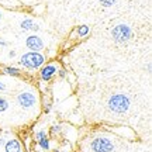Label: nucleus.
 Here are the masks:
<instances>
[{"label":"nucleus","instance_id":"nucleus-12","mask_svg":"<svg viewBox=\"0 0 152 152\" xmlns=\"http://www.w3.org/2000/svg\"><path fill=\"white\" fill-rule=\"evenodd\" d=\"M38 144H39V147L42 148L44 151H48L49 149V140L47 138V137H44V138H41V140H38Z\"/></svg>","mask_w":152,"mask_h":152},{"label":"nucleus","instance_id":"nucleus-13","mask_svg":"<svg viewBox=\"0 0 152 152\" xmlns=\"http://www.w3.org/2000/svg\"><path fill=\"white\" fill-rule=\"evenodd\" d=\"M9 109V102L4 97H0V113H4Z\"/></svg>","mask_w":152,"mask_h":152},{"label":"nucleus","instance_id":"nucleus-10","mask_svg":"<svg viewBox=\"0 0 152 152\" xmlns=\"http://www.w3.org/2000/svg\"><path fill=\"white\" fill-rule=\"evenodd\" d=\"M3 73L10 76H18L20 75V69L18 68H13V66H6V68H3Z\"/></svg>","mask_w":152,"mask_h":152},{"label":"nucleus","instance_id":"nucleus-2","mask_svg":"<svg viewBox=\"0 0 152 152\" xmlns=\"http://www.w3.org/2000/svg\"><path fill=\"white\" fill-rule=\"evenodd\" d=\"M131 100L125 94H113L111 97L109 99V109L115 114H123L125 113L127 110L130 109Z\"/></svg>","mask_w":152,"mask_h":152},{"label":"nucleus","instance_id":"nucleus-1","mask_svg":"<svg viewBox=\"0 0 152 152\" xmlns=\"http://www.w3.org/2000/svg\"><path fill=\"white\" fill-rule=\"evenodd\" d=\"M45 62V56L41 52H34V51H30V52H26L20 56V64L21 66H24L26 69H30V71H35L38 68H41Z\"/></svg>","mask_w":152,"mask_h":152},{"label":"nucleus","instance_id":"nucleus-17","mask_svg":"<svg viewBox=\"0 0 152 152\" xmlns=\"http://www.w3.org/2000/svg\"><path fill=\"white\" fill-rule=\"evenodd\" d=\"M4 90H6V85L3 82H0V92H4Z\"/></svg>","mask_w":152,"mask_h":152},{"label":"nucleus","instance_id":"nucleus-6","mask_svg":"<svg viewBox=\"0 0 152 152\" xmlns=\"http://www.w3.org/2000/svg\"><path fill=\"white\" fill-rule=\"evenodd\" d=\"M26 45H27V48L30 49V51H34V52L41 51V49H44V47H45L42 38H39L38 35H30V37L26 39Z\"/></svg>","mask_w":152,"mask_h":152},{"label":"nucleus","instance_id":"nucleus-16","mask_svg":"<svg viewBox=\"0 0 152 152\" xmlns=\"http://www.w3.org/2000/svg\"><path fill=\"white\" fill-rule=\"evenodd\" d=\"M51 131H52L54 134L59 132V131H61V125H52V127H51Z\"/></svg>","mask_w":152,"mask_h":152},{"label":"nucleus","instance_id":"nucleus-14","mask_svg":"<svg viewBox=\"0 0 152 152\" xmlns=\"http://www.w3.org/2000/svg\"><path fill=\"white\" fill-rule=\"evenodd\" d=\"M99 1H100V4L104 6V7H111L117 0H99Z\"/></svg>","mask_w":152,"mask_h":152},{"label":"nucleus","instance_id":"nucleus-7","mask_svg":"<svg viewBox=\"0 0 152 152\" xmlns=\"http://www.w3.org/2000/svg\"><path fill=\"white\" fill-rule=\"evenodd\" d=\"M56 72H58L56 65H55L54 62H51V64L45 65L42 69H41V72H39V77H41V80L48 82V80H51L55 75H56Z\"/></svg>","mask_w":152,"mask_h":152},{"label":"nucleus","instance_id":"nucleus-21","mask_svg":"<svg viewBox=\"0 0 152 152\" xmlns=\"http://www.w3.org/2000/svg\"><path fill=\"white\" fill-rule=\"evenodd\" d=\"M0 20H1V13H0Z\"/></svg>","mask_w":152,"mask_h":152},{"label":"nucleus","instance_id":"nucleus-18","mask_svg":"<svg viewBox=\"0 0 152 152\" xmlns=\"http://www.w3.org/2000/svg\"><path fill=\"white\" fill-rule=\"evenodd\" d=\"M9 56H10V58H14V56H16V52H14V51H10Z\"/></svg>","mask_w":152,"mask_h":152},{"label":"nucleus","instance_id":"nucleus-11","mask_svg":"<svg viewBox=\"0 0 152 152\" xmlns=\"http://www.w3.org/2000/svg\"><path fill=\"white\" fill-rule=\"evenodd\" d=\"M90 33V28H89V26H79L77 27V34H79V37H86L87 34Z\"/></svg>","mask_w":152,"mask_h":152},{"label":"nucleus","instance_id":"nucleus-9","mask_svg":"<svg viewBox=\"0 0 152 152\" xmlns=\"http://www.w3.org/2000/svg\"><path fill=\"white\" fill-rule=\"evenodd\" d=\"M4 151L6 152H20L21 151V145L18 140H10L4 144Z\"/></svg>","mask_w":152,"mask_h":152},{"label":"nucleus","instance_id":"nucleus-20","mask_svg":"<svg viewBox=\"0 0 152 152\" xmlns=\"http://www.w3.org/2000/svg\"><path fill=\"white\" fill-rule=\"evenodd\" d=\"M3 144H4V140H3V138H0V145H3Z\"/></svg>","mask_w":152,"mask_h":152},{"label":"nucleus","instance_id":"nucleus-4","mask_svg":"<svg viewBox=\"0 0 152 152\" xmlns=\"http://www.w3.org/2000/svg\"><path fill=\"white\" fill-rule=\"evenodd\" d=\"M90 147H92L93 152H113L114 144L107 137H97L93 140Z\"/></svg>","mask_w":152,"mask_h":152},{"label":"nucleus","instance_id":"nucleus-3","mask_svg":"<svg viewBox=\"0 0 152 152\" xmlns=\"http://www.w3.org/2000/svg\"><path fill=\"white\" fill-rule=\"evenodd\" d=\"M132 35V30L130 26L127 24H117L115 27L111 30V37L117 44H124Z\"/></svg>","mask_w":152,"mask_h":152},{"label":"nucleus","instance_id":"nucleus-19","mask_svg":"<svg viewBox=\"0 0 152 152\" xmlns=\"http://www.w3.org/2000/svg\"><path fill=\"white\" fill-rule=\"evenodd\" d=\"M0 45H1V47H6V42L4 41H0Z\"/></svg>","mask_w":152,"mask_h":152},{"label":"nucleus","instance_id":"nucleus-15","mask_svg":"<svg viewBox=\"0 0 152 152\" xmlns=\"http://www.w3.org/2000/svg\"><path fill=\"white\" fill-rule=\"evenodd\" d=\"M44 137H47L45 131H37V134H35V138H37V140H41Z\"/></svg>","mask_w":152,"mask_h":152},{"label":"nucleus","instance_id":"nucleus-5","mask_svg":"<svg viewBox=\"0 0 152 152\" xmlns=\"http://www.w3.org/2000/svg\"><path fill=\"white\" fill-rule=\"evenodd\" d=\"M17 102L23 109H31L37 104V96L33 92H21L17 96Z\"/></svg>","mask_w":152,"mask_h":152},{"label":"nucleus","instance_id":"nucleus-8","mask_svg":"<svg viewBox=\"0 0 152 152\" xmlns=\"http://www.w3.org/2000/svg\"><path fill=\"white\" fill-rule=\"evenodd\" d=\"M21 30L23 31H39V27L34 23L33 18H26L21 21Z\"/></svg>","mask_w":152,"mask_h":152}]
</instances>
